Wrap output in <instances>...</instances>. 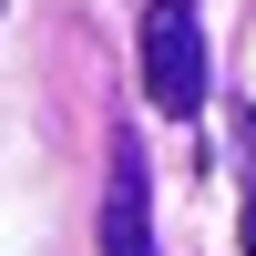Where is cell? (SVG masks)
I'll return each instance as SVG.
<instances>
[{
  "label": "cell",
  "instance_id": "6da1fadb",
  "mask_svg": "<svg viewBox=\"0 0 256 256\" xmlns=\"http://www.w3.org/2000/svg\"><path fill=\"white\" fill-rule=\"evenodd\" d=\"M144 92H154L164 123L205 113V10L195 0H144Z\"/></svg>",
  "mask_w": 256,
  "mask_h": 256
},
{
  "label": "cell",
  "instance_id": "3957f363",
  "mask_svg": "<svg viewBox=\"0 0 256 256\" xmlns=\"http://www.w3.org/2000/svg\"><path fill=\"white\" fill-rule=\"evenodd\" d=\"M236 134H246V164H256V113L236 123ZM246 256H256V195H246Z\"/></svg>",
  "mask_w": 256,
  "mask_h": 256
},
{
  "label": "cell",
  "instance_id": "7a4b0ae2",
  "mask_svg": "<svg viewBox=\"0 0 256 256\" xmlns=\"http://www.w3.org/2000/svg\"><path fill=\"white\" fill-rule=\"evenodd\" d=\"M102 256H154V205H144V144L113 134V184H102Z\"/></svg>",
  "mask_w": 256,
  "mask_h": 256
}]
</instances>
